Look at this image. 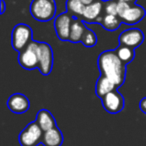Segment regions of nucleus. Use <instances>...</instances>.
<instances>
[{
  "mask_svg": "<svg viewBox=\"0 0 146 146\" xmlns=\"http://www.w3.org/2000/svg\"><path fill=\"white\" fill-rule=\"evenodd\" d=\"M97 63L101 75L111 79L117 88L123 85L126 76V64L118 58L115 51L107 50L102 52L98 57Z\"/></svg>",
  "mask_w": 146,
  "mask_h": 146,
  "instance_id": "f257e3e1",
  "label": "nucleus"
},
{
  "mask_svg": "<svg viewBox=\"0 0 146 146\" xmlns=\"http://www.w3.org/2000/svg\"><path fill=\"white\" fill-rule=\"evenodd\" d=\"M29 10L34 19L46 22L54 18L56 4L54 0H32Z\"/></svg>",
  "mask_w": 146,
  "mask_h": 146,
  "instance_id": "f03ea898",
  "label": "nucleus"
},
{
  "mask_svg": "<svg viewBox=\"0 0 146 146\" xmlns=\"http://www.w3.org/2000/svg\"><path fill=\"white\" fill-rule=\"evenodd\" d=\"M33 31L27 24H17L11 34V44L14 50L22 51L32 41Z\"/></svg>",
  "mask_w": 146,
  "mask_h": 146,
  "instance_id": "7ed1b4c3",
  "label": "nucleus"
},
{
  "mask_svg": "<svg viewBox=\"0 0 146 146\" xmlns=\"http://www.w3.org/2000/svg\"><path fill=\"white\" fill-rule=\"evenodd\" d=\"M38 48L39 42L32 40L22 51L19 52L18 62L22 68L27 70L38 68Z\"/></svg>",
  "mask_w": 146,
  "mask_h": 146,
  "instance_id": "20e7f679",
  "label": "nucleus"
},
{
  "mask_svg": "<svg viewBox=\"0 0 146 146\" xmlns=\"http://www.w3.org/2000/svg\"><path fill=\"white\" fill-rule=\"evenodd\" d=\"M43 131L36 121L30 122L19 134V143L21 146H35L42 140Z\"/></svg>",
  "mask_w": 146,
  "mask_h": 146,
  "instance_id": "39448f33",
  "label": "nucleus"
},
{
  "mask_svg": "<svg viewBox=\"0 0 146 146\" xmlns=\"http://www.w3.org/2000/svg\"><path fill=\"white\" fill-rule=\"evenodd\" d=\"M38 59V69L41 74L44 76L49 75L53 67V51L48 43L39 42Z\"/></svg>",
  "mask_w": 146,
  "mask_h": 146,
  "instance_id": "423d86ee",
  "label": "nucleus"
},
{
  "mask_svg": "<svg viewBox=\"0 0 146 146\" xmlns=\"http://www.w3.org/2000/svg\"><path fill=\"white\" fill-rule=\"evenodd\" d=\"M103 108L111 114H117L124 108V97L117 90H113L101 98Z\"/></svg>",
  "mask_w": 146,
  "mask_h": 146,
  "instance_id": "0eeeda50",
  "label": "nucleus"
},
{
  "mask_svg": "<svg viewBox=\"0 0 146 146\" xmlns=\"http://www.w3.org/2000/svg\"><path fill=\"white\" fill-rule=\"evenodd\" d=\"M73 18L70 13H61L54 20V29L61 41H69Z\"/></svg>",
  "mask_w": 146,
  "mask_h": 146,
  "instance_id": "6e6552de",
  "label": "nucleus"
},
{
  "mask_svg": "<svg viewBox=\"0 0 146 146\" xmlns=\"http://www.w3.org/2000/svg\"><path fill=\"white\" fill-rule=\"evenodd\" d=\"M119 44L126 45L131 48H137L144 41V34L138 28H130L124 30L118 37Z\"/></svg>",
  "mask_w": 146,
  "mask_h": 146,
  "instance_id": "1a4fd4ad",
  "label": "nucleus"
},
{
  "mask_svg": "<svg viewBox=\"0 0 146 146\" xmlns=\"http://www.w3.org/2000/svg\"><path fill=\"white\" fill-rule=\"evenodd\" d=\"M7 107L10 111L16 114L25 113L30 107L28 98L21 93H14L7 100Z\"/></svg>",
  "mask_w": 146,
  "mask_h": 146,
  "instance_id": "9d476101",
  "label": "nucleus"
},
{
  "mask_svg": "<svg viewBox=\"0 0 146 146\" xmlns=\"http://www.w3.org/2000/svg\"><path fill=\"white\" fill-rule=\"evenodd\" d=\"M145 9L143 7H141L140 5L130 4V6L127 8V10L120 16V19L125 24L133 25L140 22L145 17Z\"/></svg>",
  "mask_w": 146,
  "mask_h": 146,
  "instance_id": "9b49d317",
  "label": "nucleus"
},
{
  "mask_svg": "<svg viewBox=\"0 0 146 146\" xmlns=\"http://www.w3.org/2000/svg\"><path fill=\"white\" fill-rule=\"evenodd\" d=\"M104 9V3L101 0H96L93 3L85 6L82 17L87 22L93 23L97 22V20L102 16V12Z\"/></svg>",
  "mask_w": 146,
  "mask_h": 146,
  "instance_id": "f8f14e48",
  "label": "nucleus"
},
{
  "mask_svg": "<svg viewBox=\"0 0 146 146\" xmlns=\"http://www.w3.org/2000/svg\"><path fill=\"white\" fill-rule=\"evenodd\" d=\"M44 146H61L63 143V135L58 127L44 131L41 140Z\"/></svg>",
  "mask_w": 146,
  "mask_h": 146,
  "instance_id": "ddd939ff",
  "label": "nucleus"
},
{
  "mask_svg": "<svg viewBox=\"0 0 146 146\" xmlns=\"http://www.w3.org/2000/svg\"><path fill=\"white\" fill-rule=\"evenodd\" d=\"M35 121L38 123V125L43 131H47V130L56 127V120L54 119L51 112L46 109H41L37 112Z\"/></svg>",
  "mask_w": 146,
  "mask_h": 146,
  "instance_id": "4468645a",
  "label": "nucleus"
},
{
  "mask_svg": "<svg viewBox=\"0 0 146 146\" xmlns=\"http://www.w3.org/2000/svg\"><path fill=\"white\" fill-rule=\"evenodd\" d=\"M117 87L114 84V82L111 79H109L108 77L104 75H101L98 78L97 82L95 85V93L98 97L101 99L102 97L106 95V94L110 93L113 90H116Z\"/></svg>",
  "mask_w": 146,
  "mask_h": 146,
  "instance_id": "2eb2a0df",
  "label": "nucleus"
},
{
  "mask_svg": "<svg viewBox=\"0 0 146 146\" xmlns=\"http://www.w3.org/2000/svg\"><path fill=\"white\" fill-rule=\"evenodd\" d=\"M86 28L87 27L85 26V24H84V22L82 20H80V19H73L72 25H71L69 41L72 43L81 42L82 36H83Z\"/></svg>",
  "mask_w": 146,
  "mask_h": 146,
  "instance_id": "dca6fc26",
  "label": "nucleus"
},
{
  "mask_svg": "<svg viewBox=\"0 0 146 146\" xmlns=\"http://www.w3.org/2000/svg\"><path fill=\"white\" fill-rule=\"evenodd\" d=\"M106 30L108 31H115L120 27L122 20L118 15H111V14H105L102 15L97 20Z\"/></svg>",
  "mask_w": 146,
  "mask_h": 146,
  "instance_id": "f3484780",
  "label": "nucleus"
},
{
  "mask_svg": "<svg viewBox=\"0 0 146 146\" xmlns=\"http://www.w3.org/2000/svg\"><path fill=\"white\" fill-rule=\"evenodd\" d=\"M114 51H115L118 58L126 65L129 64L130 62H132L134 57H135L134 48H131V47H129V46H126V45L119 44L118 47Z\"/></svg>",
  "mask_w": 146,
  "mask_h": 146,
  "instance_id": "a211bd4d",
  "label": "nucleus"
},
{
  "mask_svg": "<svg viewBox=\"0 0 146 146\" xmlns=\"http://www.w3.org/2000/svg\"><path fill=\"white\" fill-rule=\"evenodd\" d=\"M66 8L68 13L73 16H82L85 5L81 2V0H67Z\"/></svg>",
  "mask_w": 146,
  "mask_h": 146,
  "instance_id": "6ab92c4d",
  "label": "nucleus"
},
{
  "mask_svg": "<svg viewBox=\"0 0 146 146\" xmlns=\"http://www.w3.org/2000/svg\"><path fill=\"white\" fill-rule=\"evenodd\" d=\"M81 43L85 47H88V48L95 46L97 44V36L94 33V31H92L89 28H86L85 32H84L83 36H82Z\"/></svg>",
  "mask_w": 146,
  "mask_h": 146,
  "instance_id": "aec40b11",
  "label": "nucleus"
},
{
  "mask_svg": "<svg viewBox=\"0 0 146 146\" xmlns=\"http://www.w3.org/2000/svg\"><path fill=\"white\" fill-rule=\"evenodd\" d=\"M118 0H108L104 3V13L111 15H118Z\"/></svg>",
  "mask_w": 146,
  "mask_h": 146,
  "instance_id": "412c9836",
  "label": "nucleus"
},
{
  "mask_svg": "<svg viewBox=\"0 0 146 146\" xmlns=\"http://www.w3.org/2000/svg\"><path fill=\"white\" fill-rule=\"evenodd\" d=\"M139 108L143 113L146 114V97L141 99V101H140V103H139Z\"/></svg>",
  "mask_w": 146,
  "mask_h": 146,
  "instance_id": "4be33fe9",
  "label": "nucleus"
},
{
  "mask_svg": "<svg viewBox=\"0 0 146 146\" xmlns=\"http://www.w3.org/2000/svg\"><path fill=\"white\" fill-rule=\"evenodd\" d=\"M94 1H96V0H81V2L83 3L85 6H87V5L91 4V3H93Z\"/></svg>",
  "mask_w": 146,
  "mask_h": 146,
  "instance_id": "5701e85b",
  "label": "nucleus"
},
{
  "mask_svg": "<svg viewBox=\"0 0 146 146\" xmlns=\"http://www.w3.org/2000/svg\"><path fill=\"white\" fill-rule=\"evenodd\" d=\"M5 11V2L3 0H1V13H4Z\"/></svg>",
  "mask_w": 146,
  "mask_h": 146,
  "instance_id": "b1692460",
  "label": "nucleus"
},
{
  "mask_svg": "<svg viewBox=\"0 0 146 146\" xmlns=\"http://www.w3.org/2000/svg\"><path fill=\"white\" fill-rule=\"evenodd\" d=\"M118 1H124V2H128V3H133L135 0H118Z\"/></svg>",
  "mask_w": 146,
  "mask_h": 146,
  "instance_id": "393cba45",
  "label": "nucleus"
}]
</instances>
